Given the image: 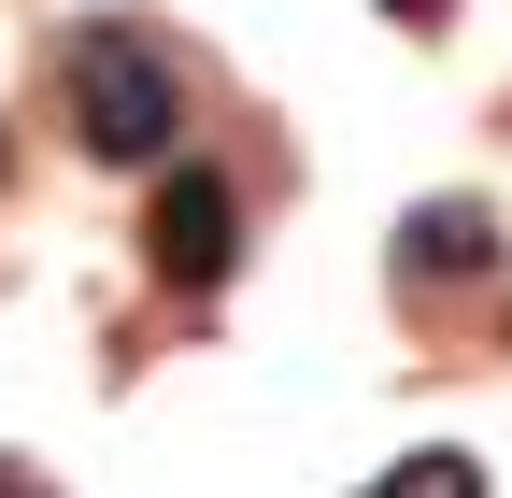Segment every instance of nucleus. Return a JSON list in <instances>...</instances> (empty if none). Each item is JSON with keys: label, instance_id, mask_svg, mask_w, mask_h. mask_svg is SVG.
<instances>
[{"label": "nucleus", "instance_id": "1", "mask_svg": "<svg viewBox=\"0 0 512 498\" xmlns=\"http://www.w3.org/2000/svg\"><path fill=\"white\" fill-rule=\"evenodd\" d=\"M57 86H72V143L114 157V171H157L171 129H185V72L143 43V29H72V57H57Z\"/></svg>", "mask_w": 512, "mask_h": 498}, {"label": "nucleus", "instance_id": "2", "mask_svg": "<svg viewBox=\"0 0 512 498\" xmlns=\"http://www.w3.org/2000/svg\"><path fill=\"white\" fill-rule=\"evenodd\" d=\"M143 257H157V285H228V257H242V185L228 171H200V157H171L157 171V214H143Z\"/></svg>", "mask_w": 512, "mask_h": 498}, {"label": "nucleus", "instance_id": "3", "mask_svg": "<svg viewBox=\"0 0 512 498\" xmlns=\"http://www.w3.org/2000/svg\"><path fill=\"white\" fill-rule=\"evenodd\" d=\"M399 271L413 285H484L498 271V214L484 200H413L399 214Z\"/></svg>", "mask_w": 512, "mask_h": 498}, {"label": "nucleus", "instance_id": "4", "mask_svg": "<svg viewBox=\"0 0 512 498\" xmlns=\"http://www.w3.org/2000/svg\"><path fill=\"white\" fill-rule=\"evenodd\" d=\"M370 498H484V470H470V456H399Z\"/></svg>", "mask_w": 512, "mask_h": 498}, {"label": "nucleus", "instance_id": "5", "mask_svg": "<svg viewBox=\"0 0 512 498\" xmlns=\"http://www.w3.org/2000/svg\"><path fill=\"white\" fill-rule=\"evenodd\" d=\"M384 15H399V29H441V0H384Z\"/></svg>", "mask_w": 512, "mask_h": 498}, {"label": "nucleus", "instance_id": "6", "mask_svg": "<svg viewBox=\"0 0 512 498\" xmlns=\"http://www.w3.org/2000/svg\"><path fill=\"white\" fill-rule=\"evenodd\" d=\"M0 498H43V484H29V470H15V456H0Z\"/></svg>", "mask_w": 512, "mask_h": 498}, {"label": "nucleus", "instance_id": "7", "mask_svg": "<svg viewBox=\"0 0 512 498\" xmlns=\"http://www.w3.org/2000/svg\"><path fill=\"white\" fill-rule=\"evenodd\" d=\"M0 171H15V157H0Z\"/></svg>", "mask_w": 512, "mask_h": 498}]
</instances>
